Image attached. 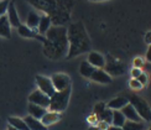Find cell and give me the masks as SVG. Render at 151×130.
Returning <instances> with one entry per match:
<instances>
[{"label":"cell","mask_w":151,"mask_h":130,"mask_svg":"<svg viewBox=\"0 0 151 130\" xmlns=\"http://www.w3.org/2000/svg\"><path fill=\"white\" fill-rule=\"evenodd\" d=\"M147 130H151V126H150V128H149V129H147Z\"/></svg>","instance_id":"40"},{"label":"cell","mask_w":151,"mask_h":130,"mask_svg":"<svg viewBox=\"0 0 151 130\" xmlns=\"http://www.w3.org/2000/svg\"><path fill=\"white\" fill-rule=\"evenodd\" d=\"M122 129L123 130H144V129H145V125H144L142 123H136V121L127 120Z\"/></svg>","instance_id":"24"},{"label":"cell","mask_w":151,"mask_h":130,"mask_svg":"<svg viewBox=\"0 0 151 130\" xmlns=\"http://www.w3.org/2000/svg\"><path fill=\"white\" fill-rule=\"evenodd\" d=\"M94 71H96V68H94L92 65L88 63L87 61H83L79 66V73L86 78H91V76L93 74Z\"/></svg>","instance_id":"22"},{"label":"cell","mask_w":151,"mask_h":130,"mask_svg":"<svg viewBox=\"0 0 151 130\" xmlns=\"http://www.w3.org/2000/svg\"><path fill=\"white\" fill-rule=\"evenodd\" d=\"M108 130H123L122 128H119V126H114V125H109Z\"/></svg>","instance_id":"36"},{"label":"cell","mask_w":151,"mask_h":130,"mask_svg":"<svg viewBox=\"0 0 151 130\" xmlns=\"http://www.w3.org/2000/svg\"><path fill=\"white\" fill-rule=\"evenodd\" d=\"M103 70L108 73L110 77L111 76H120V74L125 73V65L115 58L109 57L108 62L105 61V66H104Z\"/></svg>","instance_id":"5"},{"label":"cell","mask_w":151,"mask_h":130,"mask_svg":"<svg viewBox=\"0 0 151 130\" xmlns=\"http://www.w3.org/2000/svg\"><path fill=\"white\" fill-rule=\"evenodd\" d=\"M146 60H147L149 63H151V45H149V48L146 51Z\"/></svg>","instance_id":"34"},{"label":"cell","mask_w":151,"mask_h":130,"mask_svg":"<svg viewBox=\"0 0 151 130\" xmlns=\"http://www.w3.org/2000/svg\"><path fill=\"white\" fill-rule=\"evenodd\" d=\"M39 22H40V16L36 12H30L26 20V26L31 30H35L39 26Z\"/></svg>","instance_id":"23"},{"label":"cell","mask_w":151,"mask_h":130,"mask_svg":"<svg viewBox=\"0 0 151 130\" xmlns=\"http://www.w3.org/2000/svg\"><path fill=\"white\" fill-rule=\"evenodd\" d=\"M127 121L125 116L123 115V113L120 110H113V120H111V125L114 126H119V128H123V125Z\"/></svg>","instance_id":"21"},{"label":"cell","mask_w":151,"mask_h":130,"mask_svg":"<svg viewBox=\"0 0 151 130\" xmlns=\"http://www.w3.org/2000/svg\"><path fill=\"white\" fill-rule=\"evenodd\" d=\"M99 130H108V128H109V124H106L105 121H102V120H99L98 123H97V125H96Z\"/></svg>","instance_id":"31"},{"label":"cell","mask_w":151,"mask_h":130,"mask_svg":"<svg viewBox=\"0 0 151 130\" xmlns=\"http://www.w3.org/2000/svg\"><path fill=\"white\" fill-rule=\"evenodd\" d=\"M36 84L39 87V90H41L42 93H45L46 96H48L51 98L55 94V88H53V84L51 82V78L45 77V76H36Z\"/></svg>","instance_id":"7"},{"label":"cell","mask_w":151,"mask_h":130,"mask_svg":"<svg viewBox=\"0 0 151 130\" xmlns=\"http://www.w3.org/2000/svg\"><path fill=\"white\" fill-rule=\"evenodd\" d=\"M9 3H10V1H8V0H0V17L5 15L6 10H8Z\"/></svg>","instance_id":"27"},{"label":"cell","mask_w":151,"mask_h":130,"mask_svg":"<svg viewBox=\"0 0 151 130\" xmlns=\"http://www.w3.org/2000/svg\"><path fill=\"white\" fill-rule=\"evenodd\" d=\"M141 73L142 72H141V70H139V68H133V70H131V77H133L134 79H136Z\"/></svg>","instance_id":"32"},{"label":"cell","mask_w":151,"mask_h":130,"mask_svg":"<svg viewBox=\"0 0 151 130\" xmlns=\"http://www.w3.org/2000/svg\"><path fill=\"white\" fill-rule=\"evenodd\" d=\"M72 87H68L65 90L61 92H55V94L50 98V105L48 109L50 111H56V113H62L67 109L68 102H70Z\"/></svg>","instance_id":"3"},{"label":"cell","mask_w":151,"mask_h":130,"mask_svg":"<svg viewBox=\"0 0 151 130\" xmlns=\"http://www.w3.org/2000/svg\"><path fill=\"white\" fill-rule=\"evenodd\" d=\"M8 20H9V24H10V26H12V27H19L21 25V22H20V17H19V15H17V10H16V8H15V5H14V3H9V6H8Z\"/></svg>","instance_id":"10"},{"label":"cell","mask_w":151,"mask_h":130,"mask_svg":"<svg viewBox=\"0 0 151 130\" xmlns=\"http://www.w3.org/2000/svg\"><path fill=\"white\" fill-rule=\"evenodd\" d=\"M128 103H129L128 98H125V97H116L114 99H111V101L106 104V108H109L111 110H122Z\"/></svg>","instance_id":"16"},{"label":"cell","mask_w":151,"mask_h":130,"mask_svg":"<svg viewBox=\"0 0 151 130\" xmlns=\"http://www.w3.org/2000/svg\"><path fill=\"white\" fill-rule=\"evenodd\" d=\"M29 103H32V104H36V105H40V107L45 108V109H48L50 97L46 96L45 93H42L41 90L36 89L29 96Z\"/></svg>","instance_id":"8"},{"label":"cell","mask_w":151,"mask_h":130,"mask_svg":"<svg viewBox=\"0 0 151 130\" xmlns=\"http://www.w3.org/2000/svg\"><path fill=\"white\" fill-rule=\"evenodd\" d=\"M51 27V19L48 16L43 15L40 16V22H39V26H37V31H39L40 35H46V32L48 31V29Z\"/></svg>","instance_id":"19"},{"label":"cell","mask_w":151,"mask_h":130,"mask_svg":"<svg viewBox=\"0 0 151 130\" xmlns=\"http://www.w3.org/2000/svg\"><path fill=\"white\" fill-rule=\"evenodd\" d=\"M60 119H61V113H56V111H47V113L41 118V123L47 128L48 125H52V124L57 123Z\"/></svg>","instance_id":"17"},{"label":"cell","mask_w":151,"mask_h":130,"mask_svg":"<svg viewBox=\"0 0 151 130\" xmlns=\"http://www.w3.org/2000/svg\"><path fill=\"white\" fill-rule=\"evenodd\" d=\"M105 108H106V105H105L104 103H102V102L97 103L96 105H94V114H96L97 116H99V115L105 110Z\"/></svg>","instance_id":"26"},{"label":"cell","mask_w":151,"mask_h":130,"mask_svg":"<svg viewBox=\"0 0 151 130\" xmlns=\"http://www.w3.org/2000/svg\"><path fill=\"white\" fill-rule=\"evenodd\" d=\"M92 1H102V0H92Z\"/></svg>","instance_id":"39"},{"label":"cell","mask_w":151,"mask_h":130,"mask_svg":"<svg viewBox=\"0 0 151 130\" xmlns=\"http://www.w3.org/2000/svg\"><path fill=\"white\" fill-rule=\"evenodd\" d=\"M24 120H25V123H26V125L30 130H47V128L41 123V120L35 119V118L30 116V115H27Z\"/></svg>","instance_id":"18"},{"label":"cell","mask_w":151,"mask_h":130,"mask_svg":"<svg viewBox=\"0 0 151 130\" xmlns=\"http://www.w3.org/2000/svg\"><path fill=\"white\" fill-rule=\"evenodd\" d=\"M145 41L149 43V45H151V31H149V32L145 35Z\"/></svg>","instance_id":"35"},{"label":"cell","mask_w":151,"mask_h":130,"mask_svg":"<svg viewBox=\"0 0 151 130\" xmlns=\"http://www.w3.org/2000/svg\"><path fill=\"white\" fill-rule=\"evenodd\" d=\"M89 130H99V129H98V128H97L96 125H92V126L89 128Z\"/></svg>","instance_id":"38"},{"label":"cell","mask_w":151,"mask_h":130,"mask_svg":"<svg viewBox=\"0 0 151 130\" xmlns=\"http://www.w3.org/2000/svg\"><path fill=\"white\" fill-rule=\"evenodd\" d=\"M142 67H144V61H142V58H140V57L134 58V68H139V70H141Z\"/></svg>","instance_id":"29"},{"label":"cell","mask_w":151,"mask_h":130,"mask_svg":"<svg viewBox=\"0 0 151 130\" xmlns=\"http://www.w3.org/2000/svg\"><path fill=\"white\" fill-rule=\"evenodd\" d=\"M87 62L89 65H92L96 70H99V68H104L105 66V58L104 56H102L99 52H96V51H91L89 53H88V60Z\"/></svg>","instance_id":"9"},{"label":"cell","mask_w":151,"mask_h":130,"mask_svg":"<svg viewBox=\"0 0 151 130\" xmlns=\"http://www.w3.org/2000/svg\"><path fill=\"white\" fill-rule=\"evenodd\" d=\"M67 40H68V52L67 58H73L77 56L91 52V40L88 37L84 25L82 22L72 24L67 30Z\"/></svg>","instance_id":"2"},{"label":"cell","mask_w":151,"mask_h":130,"mask_svg":"<svg viewBox=\"0 0 151 130\" xmlns=\"http://www.w3.org/2000/svg\"><path fill=\"white\" fill-rule=\"evenodd\" d=\"M129 85H130V88H131V89H135V90H139V89L142 88L141 83H140L137 79H134V78H133V79H130Z\"/></svg>","instance_id":"28"},{"label":"cell","mask_w":151,"mask_h":130,"mask_svg":"<svg viewBox=\"0 0 151 130\" xmlns=\"http://www.w3.org/2000/svg\"><path fill=\"white\" fill-rule=\"evenodd\" d=\"M6 130H17V129H15L14 126H11V125H8V128H6Z\"/></svg>","instance_id":"37"},{"label":"cell","mask_w":151,"mask_h":130,"mask_svg":"<svg viewBox=\"0 0 151 130\" xmlns=\"http://www.w3.org/2000/svg\"><path fill=\"white\" fill-rule=\"evenodd\" d=\"M136 79H137V80H139V82L141 83V85L144 87V85H145V84L147 83V74L142 72V73H141V74H140V76H139V77H137Z\"/></svg>","instance_id":"30"},{"label":"cell","mask_w":151,"mask_h":130,"mask_svg":"<svg viewBox=\"0 0 151 130\" xmlns=\"http://www.w3.org/2000/svg\"><path fill=\"white\" fill-rule=\"evenodd\" d=\"M45 55L52 60H58L67 56L68 40L67 29L63 26H52L46 32Z\"/></svg>","instance_id":"1"},{"label":"cell","mask_w":151,"mask_h":130,"mask_svg":"<svg viewBox=\"0 0 151 130\" xmlns=\"http://www.w3.org/2000/svg\"><path fill=\"white\" fill-rule=\"evenodd\" d=\"M8 123L9 125L14 126L15 129L17 130H30L26 125V123H25L24 119H21V118H17V116H10L8 119Z\"/></svg>","instance_id":"20"},{"label":"cell","mask_w":151,"mask_h":130,"mask_svg":"<svg viewBox=\"0 0 151 130\" xmlns=\"http://www.w3.org/2000/svg\"><path fill=\"white\" fill-rule=\"evenodd\" d=\"M17 31H19V35L22 36V37H27V39H37V40L42 41L43 43H45V41H46V37L36 34L34 30L29 29L26 25H20V26L17 27Z\"/></svg>","instance_id":"11"},{"label":"cell","mask_w":151,"mask_h":130,"mask_svg":"<svg viewBox=\"0 0 151 130\" xmlns=\"http://www.w3.org/2000/svg\"><path fill=\"white\" fill-rule=\"evenodd\" d=\"M88 121H89L92 125H97V123L99 121V119H98V116L96 114H93L91 116H88Z\"/></svg>","instance_id":"33"},{"label":"cell","mask_w":151,"mask_h":130,"mask_svg":"<svg viewBox=\"0 0 151 130\" xmlns=\"http://www.w3.org/2000/svg\"><path fill=\"white\" fill-rule=\"evenodd\" d=\"M98 119H99V120H102V121H105L106 124H109V125H111V120H113V110L109 109V108H105V110L98 116Z\"/></svg>","instance_id":"25"},{"label":"cell","mask_w":151,"mask_h":130,"mask_svg":"<svg viewBox=\"0 0 151 130\" xmlns=\"http://www.w3.org/2000/svg\"><path fill=\"white\" fill-rule=\"evenodd\" d=\"M0 37H4V39H10L11 37V26L6 15L0 17Z\"/></svg>","instance_id":"15"},{"label":"cell","mask_w":151,"mask_h":130,"mask_svg":"<svg viewBox=\"0 0 151 130\" xmlns=\"http://www.w3.org/2000/svg\"><path fill=\"white\" fill-rule=\"evenodd\" d=\"M120 111L123 113V115L125 116V119H127V120L136 121V123H141V118L139 116V114L136 113V110L134 109V107H133V105H131L130 103H128Z\"/></svg>","instance_id":"12"},{"label":"cell","mask_w":151,"mask_h":130,"mask_svg":"<svg viewBox=\"0 0 151 130\" xmlns=\"http://www.w3.org/2000/svg\"><path fill=\"white\" fill-rule=\"evenodd\" d=\"M91 79L93 80V82L102 83V84H108V83L111 82V77L104 70H102V68H99V70L94 71L93 74L91 76Z\"/></svg>","instance_id":"13"},{"label":"cell","mask_w":151,"mask_h":130,"mask_svg":"<svg viewBox=\"0 0 151 130\" xmlns=\"http://www.w3.org/2000/svg\"><path fill=\"white\" fill-rule=\"evenodd\" d=\"M51 82L56 92L65 90L68 87H71V78L65 73H55L51 77Z\"/></svg>","instance_id":"6"},{"label":"cell","mask_w":151,"mask_h":130,"mask_svg":"<svg viewBox=\"0 0 151 130\" xmlns=\"http://www.w3.org/2000/svg\"><path fill=\"white\" fill-rule=\"evenodd\" d=\"M128 101L134 107L136 113L141 118V120L151 121V108L145 99H142L141 97L136 96V94H130Z\"/></svg>","instance_id":"4"},{"label":"cell","mask_w":151,"mask_h":130,"mask_svg":"<svg viewBox=\"0 0 151 130\" xmlns=\"http://www.w3.org/2000/svg\"><path fill=\"white\" fill-rule=\"evenodd\" d=\"M27 110H29V115H30V116L35 118V119H39V120H41V118L47 113V109L40 107V105L32 104V103H29Z\"/></svg>","instance_id":"14"}]
</instances>
